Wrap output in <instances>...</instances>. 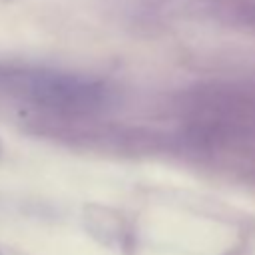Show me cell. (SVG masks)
Returning <instances> with one entry per match:
<instances>
[{
  "label": "cell",
  "mask_w": 255,
  "mask_h": 255,
  "mask_svg": "<svg viewBox=\"0 0 255 255\" xmlns=\"http://www.w3.org/2000/svg\"><path fill=\"white\" fill-rule=\"evenodd\" d=\"M26 92L38 102L64 108V110H84L94 108L102 100V88L86 78H76L58 72H32L24 76Z\"/></svg>",
  "instance_id": "1"
}]
</instances>
